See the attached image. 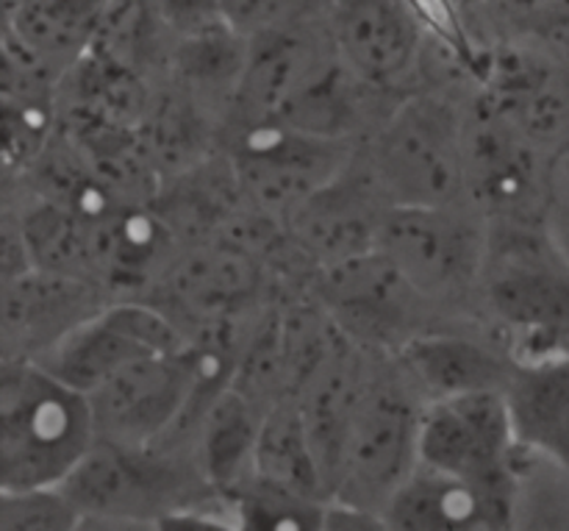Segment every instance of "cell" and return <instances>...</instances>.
Returning <instances> with one entry per match:
<instances>
[{
  "label": "cell",
  "mask_w": 569,
  "mask_h": 531,
  "mask_svg": "<svg viewBox=\"0 0 569 531\" xmlns=\"http://www.w3.org/2000/svg\"><path fill=\"white\" fill-rule=\"evenodd\" d=\"M92 401L31 356L0 367V490L61 488L98 445Z\"/></svg>",
  "instance_id": "obj_1"
},
{
  "label": "cell",
  "mask_w": 569,
  "mask_h": 531,
  "mask_svg": "<svg viewBox=\"0 0 569 531\" xmlns=\"http://www.w3.org/2000/svg\"><path fill=\"white\" fill-rule=\"evenodd\" d=\"M478 287L515 362L569 354V259L542 223L495 220Z\"/></svg>",
  "instance_id": "obj_2"
},
{
  "label": "cell",
  "mask_w": 569,
  "mask_h": 531,
  "mask_svg": "<svg viewBox=\"0 0 569 531\" xmlns=\"http://www.w3.org/2000/svg\"><path fill=\"white\" fill-rule=\"evenodd\" d=\"M370 173L389 206H450L467 195L465 115L437 95H411L378 128Z\"/></svg>",
  "instance_id": "obj_3"
},
{
  "label": "cell",
  "mask_w": 569,
  "mask_h": 531,
  "mask_svg": "<svg viewBox=\"0 0 569 531\" xmlns=\"http://www.w3.org/2000/svg\"><path fill=\"white\" fill-rule=\"evenodd\" d=\"M350 161L348 139L317 137L281 120H248L233 134L228 167L250 204L287 223Z\"/></svg>",
  "instance_id": "obj_4"
},
{
  "label": "cell",
  "mask_w": 569,
  "mask_h": 531,
  "mask_svg": "<svg viewBox=\"0 0 569 531\" xmlns=\"http://www.w3.org/2000/svg\"><path fill=\"white\" fill-rule=\"evenodd\" d=\"M487 228L450 206H389L378 248L426 301H450L481 282Z\"/></svg>",
  "instance_id": "obj_5"
},
{
  "label": "cell",
  "mask_w": 569,
  "mask_h": 531,
  "mask_svg": "<svg viewBox=\"0 0 569 531\" xmlns=\"http://www.w3.org/2000/svg\"><path fill=\"white\" fill-rule=\"evenodd\" d=\"M420 415L403 390L367 382L331 499L381 512L420 465Z\"/></svg>",
  "instance_id": "obj_6"
},
{
  "label": "cell",
  "mask_w": 569,
  "mask_h": 531,
  "mask_svg": "<svg viewBox=\"0 0 569 531\" xmlns=\"http://www.w3.org/2000/svg\"><path fill=\"white\" fill-rule=\"evenodd\" d=\"M194 384V343L131 362L89 393L100 437L126 445H156L164 434L181 432Z\"/></svg>",
  "instance_id": "obj_7"
},
{
  "label": "cell",
  "mask_w": 569,
  "mask_h": 531,
  "mask_svg": "<svg viewBox=\"0 0 569 531\" xmlns=\"http://www.w3.org/2000/svg\"><path fill=\"white\" fill-rule=\"evenodd\" d=\"M187 343L167 312L142 301H117L72 326L37 362L89 395L131 362L178 351Z\"/></svg>",
  "instance_id": "obj_8"
},
{
  "label": "cell",
  "mask_w": 569,
  "mask_h": 531,
  "mask_svg": "<svg viewBox=\"0 0 569 531\" xmlns=\"http://www.w3.org/2000/svg\"><path fill=\"white\" fill-rule=\"evenodd\" d=\"M520 449L503 390L433 399L420 415V465L472 482L515 479Z\"/></svg>",
  "instance_id": "obj_9"
},
{
  "label": "cell",
  "mask_w": 569,
  "mask_h": 531,
  "mask_svg": "<svg viewBox=\"0 0 569 531\" xmlns=\"http://www.w3.org/2000/svg\"><path fill=\"white\" fill-rule=\"evenodd\" d=\"M465 165L467 193L492 220H539L545 170L539 145L483 98L465 115Z\"/></svg>",
  "instance_id": "obj_10"
},
{
  "label": "cell",
  "mask_w": 569,
  "mask_h": 531,
  "mask_svg": "<svg viewBox=\"0 0 569 531\" xmlns=\"http://www.w3.org/2000/svg\"><path fill=\"white\" fill-rule=\"evenodd\" d=\"M322 301L339 332L372 345H398L415 334L422 298L381 248L322 271Z\"/></svg>",
  "instance_id": "obj_11"
},
{
  "label": "cell",
  "mask_w": 569,
  "mask_h": 531,
  "mask_svg": "<svg viewBox=\"0 0 569 531\" xmlns=\"http://www.w3.org/2000/svg\"><path fill=\"white\" fill-rule=\"evenodd\" d=\"M264 287V265L253 245L233 234L200 239L164 273V298L198 328L231 323Z\"/></svg>",
  "instance_id": "obj_12"
},
{
  "label": "cell",
  "mask_w": 569,
  "mask_h": 531,
  "mask_svg": "<svg viewBox=\"0 0 569 531\" xmlns=\"http://www.w3.org/2000/svg\"><path fill=\"white\" fill-rule=\"evenodd\" d=\"M326 20L339 61L361 83H400L426 50L428 33L409 0H331Z\"/></svg>",
  "instance_id": "obj_13"
},
{
  "label": "cell",
  "mask_w": 569,
  "mask_h": 531,
  "mask_svg": "<svg viewBox=\"0 0 569 531\" xmlns=\"http://www.w3.org/2000/svg\"><path fill=\"white\" fill-rule=\"evenodd\" d=\"M153 445H126L114 440H98L87 460L61 488L81 507L83 521L117 518L137 521V518H164L161 507L170 501L178 476L176 468L159 454Z\"/></svg>",
  "instance_id": "obj_14"
},
{
  "label": "cell",
  "mask_w": 569,
  "mask_h": 531,
  "mask_svg": "<svg viewBox=\"0 0 569 531\" xmlns=\"http://www.w3.org/2000/svg\"><path fill=\"white\" fill-rule=\"evenodd\" d=\"M387 209L372 173H359L350 161L289 217L287 226L298 248L326 271L376 250Z\"/></svg>",
  "instance_id": "obj_15"
},
{
  "label": "cell",
  "mask_w": 569,
  "mask_h": 531,
  "mask_svg": "<svg viewBox=\"0 0 569 531\" xmlns=\"http://www.w3.org/2000/svg\"><path fill=\"white\" fill-rule=\"evenodd\" d=\"M515 512V479L472 482L417 465L383 507V521L400 531H476L511 527Z\"/></svg>",
  "instance_id": "obj_16"
},
{
  "label": "cell",
  "mask_w": 569,
  "mask_h": 531,
  "mask_svg": "<svg viewBox=\"0 0 569 531\" xmlns=\"http://www.w3.org/2000/svg\"><path fill=\"white\" fill-rule=\"evenodd\" d=\"M333 59L337 48L326 17L248 39V61L233 98L239 122L276 120Z\"/></svg>",
  "instance_id": "obj_17"
},
{
  "label": "cell",
  "mask_w": 569,
  "mask_h": 531,
  "mask_svg": "<svg viewBox=\"0 0 569 531\" xmlns=\"http://www.w3.org/2000/svg\"><path fill=\"white\" fill-rule=\"evenodd\" d=\"M481 83V98L503 111L539 148H553L569 134V72L561 70L539 45L492 50Z\"/></svg>",
  "instance_id": "obj_18"
},
{
  "label": "cell",
  "mask_w": 569,
  "mask_h": 531,
  "mask_svg": "<svg viewBox=\"0 0 569 531\" xmlns=\"http://www.w3.org/2000/svg\"><path fill=\"white\" fill-rule=\"evenodd\" d=\"M98 309V289L87 278L39 267L3 278L6 356L37 360Z\"/></svg>",
  "instance_id": "obj_19"
},
{
  "label": "cell",
  "mask_w": 569,
  "mask_h": 531,
  "mask_svg": "<svg viewBox=\"0 0 569 531\" xmlns=\"http://www.w3.org/2000/svg\"><path fill=\"white\" fill-rule=\"evenodd\" d=\"M503 393L520 449L569 473V354L515 362Z\"/></svg>",
  "instance_id": "obj_20"
},
{
  "label": "cell",
  "mask_w": 569,
  "mask_h": 531,
  "mask_svg": "<svg viewBox=\"0 0 569 531\" xmlns=\"http://www.w3.org/2000/svg\"><path fill=\"white\" fill-rule=\"evenodd\" d=\"M406 373L428 401L476 390H506L515 362L461 334H415L398 351Z\"/></svg>",
  "instance_id": "obj_21"
},
{
  "label": "cell",
  "mask_w": 569,
  "mask_h": 531,
  "mask_svg": "<svg viewBox=\"0 0 569 531\" xmlns=\"http://www.w3.org/2000/svg\"><path fill=\"white\" fill-rule=\"evenodd\" d=\"M109 0H11L6 33L50 67H70L92 48Z\"/></svg>",
  "instance_id": "obj_22"
},
{
  "label": "cell",
  "mask_w": 569,
  "mask_h": 531,
  "mask_svg": "<svg viewBox=\"0 0 569 531\" xmlns=\"http://www.w3.org/2000/svg\"><path fill=\"white\" fill-rule=\"evenodd\" d=\"M259 404L237 384L226 390L198 426V471L222 493H233L253 476V454L259 440Z\"/></svg>",
  "instance_id": "obj_23"
},
{
  "label": "cell",
  "mask_w": 569,
  "mask_h": 531,
  "mask_svg": "<svg viewBox=\"0 0 569 531\" xmlns=\"http://www.w3.org/2000/svg\"><path fill=\"white\" fill-rule=\"evenodd\" d=\"M253 476L295 490V493L311 495V499L328 501L315 443H311L309 426L295 395H287L264 410L259 440H256Z\"/></svg>",
  "instance_id": "obj_24"
},
{
  "label": "cell",
  "mask_w": 569,
  "mask_h": 531,
  "mask_svg": "<svg viewBox=\"0 0 569 531\" xmlns=\"http://www.w3.org/2000/svg\"><path fill=\"white\" fill-rule=\"evenodd\" d=\"M172 61L181 87H187L194 98L200 95V98L233 100L248 61V39L220 22L192 37L176 39Z\"/></svg>",
  "instance_id": "obj_25"
},
{
  "label": "cell",
  "mask_w": 569,
  "mask_h": 531,
  "mask_svg": "<svg viewBox=\"0 0 569 531\" xmlns=\"http://www.w3.org/2000/svg\"><path fill=\"white\" fill-rule=\"evenodd\" d=\"M356 83L361 81L337 56L303 92L289 100V106L276 120L306 134H317V137L348 139L350 128L356 126V117H359V104H356L353 92Z\"/></svg>",
  "instance_id": "obj_26"
},
{
  "label": "cell",
  "mask_w": 569,
  "mask_h": 531,
  "mask_svg": "<svg viewBox=\"0 0 569 531\" xmlns=\"http://www.w3.org/2000/svg\"><path fill=\"white\" fill-rule=\"evenodd\" d=\"M142 122V148L148 159L187 170L203 156L206 117L187 87L150 100Z\"/></svg>",
  "instance_id": "obj_27"
},
{
  "label": "cell",
  "mask_w": 569,
  "mask_h": 531,
  "mask_svg": "<svg viewBox=\"0 0 569 531\" xmlns=\"http://www.w3.org/2000/svg\"><path fill=\"white\" fill-rule=\"evenodd\" d=\"M233 518L237 527L253 531H306L326 529V504L322 499L278 488L264 479L250 476L233 490Z\"/></svg>",
  "instance_id": "obj_28"
},
{
  "label": "cell",
  "mask_w": 569,
  "mask_h": 531,
  "mask_svg": "<svg viewBox=\"0 0 569 531\" xmlns=\"http://www.w3.org/2000/svg\"><path fill=\"white\" fill-rule=\"evenodd\" d=\"M83 527V512L64 488L0 490L3 531H64Z\"/></svg>",
  "instance_id": "obj_29"
},
{
  "label": "cell",
  "mask_w": 569,
  "mask_h": 531,
  "mask_svg": "<svg viewBox=\"0 0 569 531\" xmlns=\"http://www.w3.org/2000/svg\"><path fill=\"white\" fill-rule=\"evenodd\" d=\"M331 0H220L222 20L244 39L326 17Z\"/></svg>",
  "instance_id": "obj_30"
},
{
  "label": "cell",
  "mask_w": 569,
  "mask_h": 531,
  "mask_svg": "<svg viewBox=\"0 0 569 531\" xmlns=\"http://www.w3.org/2000/svg\"><path fill=\"white\" fill-rule=\"evenodd\" d=\"M539 220L569 259V134L545 156Z\"/></svg>",
  "instance_id": "obj_31"
},
{
  "label": "cell",
  "mask_w": 569,
  "mask_h": 531,
  "mask_svg": "<svg viewBox=\"0 0 569 531\" xmlns=\"http://www.w3.org/2000/svg\"><path fill=\"white\" fill-rule=\"evenodd\" d=\"M150 3H153L156 14L164 22L167 31L172 33V39L192 37V33L226 22L220 0H150Z\"/></svg>",
  "instance_id": "obj_32"
},
{
  "label": "cell",
  "mask_w": 569,
  "mask_h": 531,
  "mask_svg": "<svg viewBox=\"0 0 569 531\" xmlns=\"http://www.w3.org/2000/svg\"><path fill=\"white\" fill-rule=\"evenodd\" d=\"M533 26V42L561 67L569 72V6L567 9L553 11L531 20Z\"/></svg>",
  "instance_id": "obj_33"
},
{
  "label": "cell",
  "mask_w": 569,
  "mask_h": 531,
  "mask_svg": "<svg viewBox=\"0 0 569 531\" xmlns=\"http://www.w3.org/2000/svg\"><path fill=\"white\" fill-rule=\"evenodd\" d=\"M465 3H478V0H465Z\"/></svg>",
  "instance_id": "obj_34"
},
{
  "label": "cell",
  "mask_w": 569,
  "mask_h": 531,
  "mask_svg": "<svg viewBox=\"0 0 569 531\" xmlns=\"http://www.w3.org/2000/svg\"><path fill=\"white\" fill-rule=\"evenodd\" d=\"M6 3H11V0H6Z\"/></svg>",
  "instance_id": "obj_35"
}]
</instances>
